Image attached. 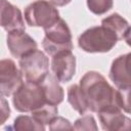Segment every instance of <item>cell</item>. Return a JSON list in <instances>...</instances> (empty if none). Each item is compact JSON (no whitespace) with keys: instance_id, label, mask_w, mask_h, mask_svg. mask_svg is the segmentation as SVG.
<instances>
[{"instance_id":"1","label":"cell","mask_w":131,"mask_h":131,"mask_svg":"<svg viewBox=\"0 0 131 131\" xmlns=\"http://www.w3.org/2000/svg\"><path fill=\"white\" fill-rule=\"evenodd\" d=\"M80 87L88 101L89 111L93 113L110 106H120L118 91L98 72H87L80 80Z\"/></svg>"},{"instance_id":"2","label":"cell","mask_w":131,"mask_h":131,"mask_svg":"<svg viewBox=\"0 0 131 131\" xmlns=\"http://www.w3.org/2000/svg\"><path fill=\"white\" fill-rule=\"evenodd\" d=\"M118 41L117 34L101 25L84 31L78 38V46L88 53L108 52L115 47Z\"/></svg>"},{"instance_id":"3","label":"cell","mask_w":131,"mask_h":131,"mask_svg":"<svg viewBox=\"0 0 131 131\" xmlns=\"http://www.w3.org/2000/svg\"><path fill=\"white\" fill-rule=\"evenodd\" d=\"M12 103L14 108L20 113H32L47 103L41 83H24L13 94Z\"/></svg>"},{"instance_id":"4","label":"cell","mask_w":131,"mask_h":131,"mask_svg":"<svg viewBox=\"0 0 131 131\" xmlns=\"http://www.w3.org/2000/svg\"><path fill=\"white\" fill-rule=\"evenodd\" d=\"M44 33L42 46L47 54L53 56L57 52L73 49L71 30L62 18L53 26L44 29Z\"/></svg>"},{"instance_id":"5","label":"cell","mask_w":131,"mask_h":131,"mask_svg":"<svg viewBox=\"0 0 131 131\" xmlns=\"http://www.w3.org/2000/svg\"><path fill=\"white\" fill-rule=\"evenodd\" d=\"M25 19L30 27H41L47 29L60 19L59 12L55 6L46 0H36L25 9Z\"/></svg>"},{"instance_id":"6","label":"cell","mask_w":131,"mask_h":131,"mask_svg":"<svg viewBox=\"0 0 131 131\" xmlns=\"http://www.w3.org/2000/svg\"><path fill=\"white\" fill-rule=\"evenodd\" d=\"M19 70L27 82L42 83L48 75L49 59L41 50H34L19 58Z\"/></svg>"},{"instance_id":"7","label":"cell","mask_w":131,"mask_h":131,"mask_svg":"<svg viewBox=\"0 0 131 131\" xmlns=\"http://www.w3.org/2000/svg\"><path fill=\"white\" fill-rule=\"evenodd\" d=\"M21 71L11 59L0 61V91L2 96L13 95L24 84Z\"/></svg>"},{"instance_id":"8","label":"cell","mask_w":131,"mask_h":131,"mask_svg":"<svg viewBox=\"0 0 131 131\" xmlns=\"http://www.w3.org/2000/svg\"><path fill=\"white\" fill-rule=\"evenodd\" d=\"M51 70L59 82L67 83L72 80L76 73V56L72 50L57 52L52 56Z\"/></svg>"},{"instance_id":"9","label":"cell","mask_w":131,"mask_h":131,"mask_svg":"<svg viewBox=\"0 0 131 131\" xmlns=\"http://www.w3.org/2000/svg\"><path fill=\"white\" fill-rule=\"evenodd\" d=\"M97 114L103 130L131 131V119L122 113V108L120 106H110Z\"/></svg>"},{"instance_id":"10","label":"cell","mask_w":131,"mask_h":131,"mask_svg":"<svg viewBox=\"0 0 131 131\" xmlns=\"http://www.w3.org/2000/svg\"><path fill=\"white\" fill-rule=\"evenodd\" d=\"M6 43L11 55L17 58L36 50L38 47L36 41L27 34L25 30H13L8 32Z\"/></svg>"},{"instance_id":"11","label":"cell","mask_w":131,"mask_h":131,"mask_svg":"<svg viewBox=\"0 0 131 131\" xmlns=\"http://www.w3.org/2000/svg\"><path fill=\"white\" fill-rule=\"evenodd\" d=\"M108 76L117 88L131 84V52L113 60Z\"/></svg>"},{"instance_id":"12","label":"cell","mask_w":131,"mask_h":131,"mask_svg":"<svg viewBox=\"0 0 131 131\" xmlns=\"http://www.w3.org/2000/svg\"><path fill=\"white\" fill-rule=\"evenodd\" d=\"M1 27L7 32L26 30L21 11L7 0H1Z\"/></svg>"},{"instance_id":"13","label":"cell","mask_w":131,"mask_h":131,"mask_svg":"<svg viewBox=\"0 0 131 131\" xmlns=\"http://www.w3.org/2000/svg\"><path fill=\"white\" fill-rule=\"evenodd\" d=\"M58 82L59 81L56 79L55 76L48 74L46 78L43 80V82L41 83L47 103L58 105L60 102H62L64 97V91Z\"/></svg>"},{"instance_id":"14","label":"cell","mask_w":131,"mask_h":131,"mask_svg":"<svg viewBox=\"0 0 131 131\" xmlns=\"http://www.w3.org/2000/svg\"><path fill=\"white\" fill-rule=\"evenodd\" d=\"M68 101L80 115H84L87 111H89L88 101L80 85L74 84L68 89Z\"/></svg>"},{"instance_id":"15","label":"cell","mask_w":131,"mask_h":131,"mask_svg":"<svg viewBox=\"0 0 131 131\" xmlns=\"http://www.w3.org/2000/svg\"><path fill=\"white\" fill-rule=\"evenodd\" d=\"M101 25L111 29L113 32H115L119 38V40L124 38V35L127 31V29L129 28V24L128 21L121 16L119 13H113L108 16H106L105 18H103L101 20Z\"/></svg>"},{"instance_id":"16","label":"cell","mask_w":131,"mask_h":131,"mask_svg":"<svg viewBox=\"0 0 131 131\" xmlns=\"http://www.w3.org/2000/svg\"><path fill=\"white\" fill-rule=\"evenodd\" d=\"M31 114H32V117H34L38 122H40L44 125H49L51 123V121L55 117H57L58 108H57V105L45 103L41 107L32 112Z\"/></svg>"},{"instance_id":"17","label":"cell","mask_w":131,"mask_h":131,"mask_svg":"<svg viewBox=\"0 0 131 131\" xmlns=\"http://www.w3.org/2000/svg\"><path fill=\"white\" fill-rule=\"evenodd\" d=\"M12 129L14 130H36V131H44L45 125L38 122L34 117L30 116H18L14 119Z\"/></svg>"},{"instance_id":"18","label":"cell","mask_w":131,"mask_h":131,"mask_svg":"<svg viewBox=\"0 0 131 131\" xmlns=\"http://www.w3.org/2000/svg\"><path fill=\"white\" fill-rule=\"evenodd\" d=\"M118 100L120 107L127 114H131V84L118 88Z\"/></svg>"},{"instance_id":"19","label":"cell","mask_w":131,"mask_h":131,"mask_svg":"<svg viewBox=\"0 0 131 131\" xmlns=\"http://www.w3.org/2000/svg\"><path fill=\"white\" fill-rule=\"evenodd\" d=\"M114 0H87L88 9L97 15L104 14L113 8Z\"/></svg>"},{"instance_id":"20","label":"cell","mask_w":131,"mask_h":131,"mask_svg":"<svg viewBox=\"0 0 131 131\" xmlns=\"http://www.w3.org/2000/svg\"><path fill=\"white\" fill-rule=\"evenodd\" d=\"M74 130H94L96 131L97 125L92 116H84L76 120L75 124L73 125Z\"/></svg>"},{"instance_id":"21","label":"cell","mask_w":131,"mask_h":131,"mask_svg":"<svg viewBox=\"0 0 131 131\" xmlns=\"http://www.w3.org/2000/svg\"><path fill=\"white\" fill-rule=\"evenodd\" d=\"M49 129L50 130H72L73 126L69 120L57 116L49 124Z\"/></svg>"},{"instance_id":"22","label":"cell","mask_w":131,"mask_h":131,"mask_svg":"<svg viewBox=\"0 0 131 131\" xmlns=\"http://www.w3.org/2000/svg\"><path fill=\"white\" fill-rule=\"evenodd\" d=\"M1 115H2V120H1V124H4L5 121L9 118L10 116V108L9 105L7 103V101L5 100L4 96L1 97Z\"/></svg>"},{"instance_id":"23","label":"cell","mask_w":131,"mask_h":131,"mask_svg":"<svg viewBox=\"0 0 131 131\" xmlns=\"http://www.w3.org/2000/svg\"><path fill=\"white\" fill-rule=\"evenodd\" d=\"M72 0H49V2H51L54 6H58V7H61V6H66L67 4H69Z\"/></svg>"},{"instance_id":"24","label":"cell","mask_w":131,"mask_h":131,"mask_svg":"<svg viewBox=\"0 0 131 131\" xmlns=\"http://www.w3.org/2000/svg\"><path fill=\"white\" fill-rule=\"evenodd\" d=\"M124 40L131 47V26H129V28L127 29V31H126V33L124 35Z\"/></svg>"}]
</instances>
